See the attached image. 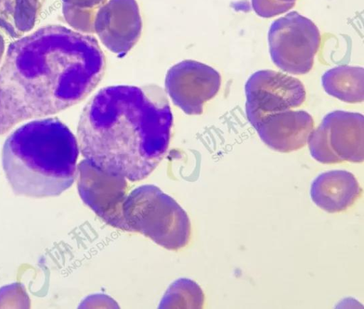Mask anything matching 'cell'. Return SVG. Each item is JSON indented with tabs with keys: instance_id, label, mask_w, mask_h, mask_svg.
<instances>
[{
	"instance_id": "6",
	"label": "cell",
	"mask_w": 364,
	"mask_h": 309,
	"mask_svg": "<svg viewBox=\"0 0 364 309\" xmlns=\"http://www.w3.org/2000/svg\"><path fill=\"white\" fill-rule=\"evenodd\" d=\"M311 156L323 164L364 160V117L336 110L327 114L308 140Z\"/></svg>"
},
{
	"instance_id": "4",
	"label": "cell",
	"mask_w": 364,
	"mask_h": 309,
	"mask_svg": "<svg viewBox=\"0 0 364 309\" xmlns=\"http://www.w3.org/2000/svg\"><path fill=\"white\" fill-rule=\"evenodd\" d=\"M128 231L136 232L157 244L177 251L191 237V222L185 210L171 197L153 185L132 190L124 202Z\"/></svg>"
},
{
	"instance_id": "5",
	"label": "cell",
	"mask_w": 364,
	"mask_h": 309,
	"mask_svg": "<svg viewBox=\"0 0 364 309\" xmlns=\"http://www.w3.org/2000/svg\"><path fill=\"white\" fill-rule=\"evenodd\" d=\"M321 41L318 27L297 11L274 21L268 31L272 62L282 70L293 75H304L311 70Z\"/></svg>"
},
{
	"instance_id": "16",
	"label": "cell",
	"mask_w": 364,
	"mask_h": 309,
	"mask_svg": "<svg viewBox=\"0 0 364 309\" xmlns=\"http://www.w3.org/2000/svg\"><path fill=\"white\" fill-rule=\"evenodd\" d=\"M31 300L23 285L20 283L0 288V308H29Z\"/></svg>"
},
{
	"instance_id": "9",
	"label": "cell",
	"mask_w": 364,
	"mask_h": 309,
	"mask_svg": "<svg viewBox=\"0 0 364 309\" xmlns=\"http://www.w3.org/2000/svg\"><path fill=\"white\" fill-rule=\"evenodd\" d=\"M221 85L220 73L213 67L192 60L176 63L167 72L166 92L175 105L186 114L198 115L214 97Z\"/></svg>"
},
{
	"instance_id": "17",
	"label": "cell",
	"mask_w": 364,
	"mask_h": 309,
	"mask_svg": "<svg viewBox=\"0 0 364 309\" xmlns=\"http://www.w3.org/2000/svg\"><path fill=\"white\" fill-rule=\"evenodd\" d=\"M296 0H251L254 11L260 17L271 18L294 7Z\"/></svg>"
},
{
	"instance_id": "11",
	"label": "cell",
	"mask_w": 364,
	"mask_h": 309,
	"mask_svg": "<svg viewBox=\"0 0 364 309\" xmlns=\"http://www.w3.org/2000/svg\"><path fill=\"white\" fill-rule=\"evenodd\" d=\"M270 148L289 153L305 146L314 129V121L304 110H287L272 114L254 128Z\"/></svg>"
},
{
	"instance_id": "3",
	"label": "cell",
	"mask_w": 364,
	"mask_h": 309,
	"mask_svg": "<svg viewBox=\"0 0 364 309\" xmlns=\"http://www.w3.org/2000/svg\"><path fill=\"white\" fill-rule=\"evenodd\" d=\"M78 153L75 136L61 121L55 117L36 119L6 139L2 166L16 195L54 197L73 185Z\"/></svg>"
},
{
	"instance_id": "2",
	"label": "cell",
	"mask_w": 364,
	"mask_h": 309,
	"mask_svg": "<svg viewBox=\"0 0 364 309\" xmlns=\"http://www.w3.org/2000/svg\"><path fill=\"white\" fill-rule=\"evenodd\" d=\"M173 124L165 92L155 85L104 87L85 106L77 125L83 157L131 182L146 178L165 156Z\"/></svg>"
},
{
	"instance_id": "1",
	"label": "cell",
	"mask_w": 364,
	"mask_h": 309,
	"mask_svg": "<svg viewBox=\"0 0 364 309\" xmlns=\"http://www.w3.org/2000/svg\"><path fill=\"white\" fill-rule=\"evenodd\" d=\"M105 65L95 37L65 26H43L13 42L0 68V135L79 103L100 82Z\"/></svg>"
},
{
	"instance_id": "10",
	"label": "cell",
	"mask_w": 364,
	"mask_h": 309,
	"mask_svg": "<svg viewBox=\"0 0 364 309\" xmlns=\"http://www.w3.org/2000/svg\"><path fill=\"white\" fill-rule=\"evenodd\" d=\"M142 21L136 0H109L97 11L94 33L101 43L119 57L124 56L137 43Z\"/></svg>"
},
{
	"instance_id": "12",
	"label": "cell",
	"mask_w": 364,
	"mask_h": 309,
	"mask_svg": "<svg viewBox=\"0 0 364 309\" xmlns=\"http://www.w3.org/2000/svg\"><path fill=\"white\" fill-rule=\"evenodd\" d=\"M362 191L352 173L332 170L321 173L312 181L310 196L318 207L336 213L350 208L360 197Z\"/></svg>"
},
{
	"instance_id": "14",
	"label": "cell",
	"mask_w": 364,
	"mask_h": 309,
	"mask_svg": "<svg viewBox=\"0 0 364 309\" xmlns=\"http://www.w3.org/2000/svg\"><path fill=\"white\" fill-rule=\"evenodd\" d=\"M41 0H0V28L17 38L31 31L36 21Z\"/></svg>"
},
{
	"instance_id": "8",
	"label": "cell",
	"mask_w": 364,
	"mask_h": 309,
	"mask_svg": "<svg viewBox=\"0 0 364 309\" xmlns=\"http://www.w3.org/2000/svg\"><path fill=\"white\" fill-rule=\"evenodd\" d=\"M76 178L78 193L85 204L107 224L128 231L123 215L127 179L104 171L85 158L77 165Z\"/></svg>"
},
{
	"instance_id": "7",
	"label": "cell",
	"mask_w": 364,
	"mask_h": 309,
	"mask_svg": "<svg viewBox=\"0 0 364 309\" xmlns=\"http://www.w3.org/2000/svg\"><path fill=\"white\" fill-rule=\"evenodd\" d=\"M245 92L246 116L253 128L272 114L299 107L306 99L304 86L299 79L272 70L252 74Z\"/></svg>"
},
{
	"instance_id": "13",
	"label": "cell",
	"mask_w": 364,
	"mask_h": 309,
	"mask_svg": "<svg viewBox=\"0 0 364 309\" xmlns=\"http://www.w3.org/2000/svg\"><path fill=\"white\" fill-rule=\"evenodd\" d=\"M321 84L325 92L346 103L363 102L364 70L362 67L339 65L323 73Z\"/></svg>"
},
{
	"instance_id": "18",
	"label": "cell",
	"mask_w": 364,
	"mask_h": 309,
	"mask_svg": "<svg viewBox=\"0 0 364 309\" xmlns=\"http://www.w3.org/2000/svg\"><path fill=\"white\" fill-rule=\"evenodd\" d=\"M5 50V43L3 36L0 34V62Z\"/></svg>"
},
{
	"instance_id": "15",
	"label": "cell",
	"mask_w": 364,
	"mask_h": 309,
	"mask_svg": "<svg viewBox=\"0 0 364 309\" xmlns=\"http://www.w3.org/2000/svg\"><path fill=\"white\" fill-rule=\"evenodd\" d=\"M62 11L67 23L77 31L94 33V20L106 0H61Z\"/></svg>"
}]
</instances>
